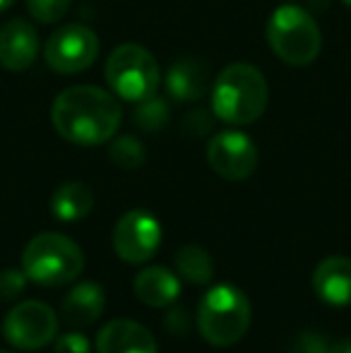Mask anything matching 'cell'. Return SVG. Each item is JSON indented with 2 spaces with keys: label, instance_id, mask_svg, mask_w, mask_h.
I'll return each instance as SVG.
<instances>
[{
  "label": "cell",
  "instance_id": "6da1fadb",
  "mask_svg": "<svg viewBox=\"0 0 351 353\" xmlns=\"http://www.w3.org/2000/svg\"><path fill=\"white\" fill-rule=\"evenodd\" d=\"M121 116L116 97L92 84L68 87L58 94L51 108L56 132L80 147H97L111 140L118 132Z\"/></svg>",
  "mask_w": 351,
  "mask_h": 353
},
{
  "label": "cell",
  "instance_id": "7a4b0ae2",
  "mask_svg": "<svg viewBox=\"0 0 351 353\" xmlns=\"http://www.w3.org/2000/svg\"><path fill=\"white\" fill-rule=\"evenodd\" d=\"M270 89L265 74L248 63H234L219 72L212 89V111L229 125H248L267 108Z\"/></svg>",
  "mask_w": 351,
  "mask_h": 353
},
{
  "label": "cell",
  "instance_id": "3957f363",
  "mask_svg": "<svg viewBox=\"0 0 351 353\" xmlns=\"http://www.w3.org/2000/svg\"><path fill=\"white\" fill-rule=\"evenodd\" d=\"M85 252L72 238L56 231L34 236L22 252V270L39 286H63L80 276Z\"/></svg>",
  "mask_w": 351,
  "mask_h": 353
},
{
  "label": "cell",
  "instance_id": "277c9868",
  "mask_svg": "<svg viewBox=\"0 0 351 353\" xmlns=\"http://www.w3.org/2000/svg\"><path fill=\"white\" fill-rule=\"evenodd\" d=\"M250 303L245 293L229 283L210 288L197 307V330L212 346H231L245 336L250 327Z\"/></svg>",
  "mask_w": 351,
  "mask_h": 353
},
{
  "label": "cell",
  "instance_id": "5b68a950",
  "mask_svg": "<svg viewBox=\"0 0 351 353\" xmlns=\"http://www.w3.org/2000/svg\"><path fill=\"white\" fill-rule=\"evenodd\" d=\"M267 41L286 65H310L320 53V29L299 5H281L267 22Z\"/></svg>",
  "mask_w": 351,
  "mask_h": 353
},
{
  "label": "cell",
  "instance_id": "8992f818",
  "mask_svg": "<svg viewBox=\"0 0 351 353\" xmlns=\"http://www.w3.org/2000/svg\"><path fill=\"white\" fill-rule=\"evenodd\" d=\"M106 79L111 89L126 101H142L159 87V65L147 48L137 43H123L113 48L106 61Z\"/></svg>",
  "mask_w": 351,
  "mask_h": 353
},
{
  "label": "cell",
  "instance_id": "52a82bcc",
  "mask_svg": "<svg viewBox=\"0 0 351 353\" xmlns=\"http://www.w3.org/2000/svg\"><path fill=\"white\" fill-rule=\"evenodd\" d=\"M3 334L19 351H37L51 344L58 334V315L41 301H22L8 312Z\"/></svg>",
  "mask_w": 351,
  "mask_h": 353
},
{
  "label": "cell",
  "instance_id": "ba28073f",
  "mask_svg": "<svg viewBox=\"0 0 351 353\" xmlns=\"http://www.w3.org/2000/svg\"><path fill=\"white\" fill-rule=\"evenodd\" d=\"M99 39L85 24H66L48 37L43 58L48 68L61 74L82 72L97 61Z\"/></svg>",
  "mask_w": 351,
  "mask_h": 353
},
{
  "label": "cell",
  "instance_id": "9c48e42d",
  "mask_svg": "<svg viewBox=\"0 0 351 353\" xmlns=\"http://www.w3.org/2000/svg\"><path fill=\"white\" fill-rule=\"evenodd\" d=\"M161 245L159 219L147 210L126 212L113 228V250L128 265L152 260Z\"/></svg>",
  "mask_w": 351,
  "mask_h": 353
},
{
  "label": "cell",
  "instance_id": "30bf717a",
  "mask_svg": "<svg viewBox=\"0 0 351 353\" xmlns=\"http://www.w3.org/2000/svg\"><path fill=\"white\" fill-rule=\"evenodd\" d=\"M207 163L226 181H245L258 166V147L243 132H219L207 144Z\"/></svg>",
  "mask_w": 351,
  "mask_h": 353
},
{
  "label": "cell",
  "instance_id": "8fae6325",
  "mask_svg": "<svg viewBox=\"0 0 351 353\" xmlns=\"http://www.w3.org/2000/svg\"><path fill=\"white\" fill-rule=\"evenodd\" d=\"M39 56V34L29 22L10 19L0 29V65L5 70H27Z\"/></svg>",
  "mask_w": 351,
  "mask_h": 353
},
{
  "label": "cell",
  "instance_id": "7c38bea8",
  "mask_svg": "<svg viewBox=\"0 0 351 353\" xmlns=\"http://www.w3.org/2000/svg\"><path fill=\"white\" fill-rule=\"evenodd\" d=\"M97 353H159L150 330L132 320H113L97 336Z\"/></svg>",
  "mask_w": 351,
  "mask_h": 353
},
{
  "label": "cell",
  "instance_id": "4fadbf2b",
  "mask_svg": "<svg viewBox=\"0 0 351 353\" xmlns=\"http://www.w3.org/2000/svg\"><path fill=\"white\" fill-rule=\"evenodd\" d=\"M313 288L328 305H351V260L342 255L325 257L313 272Z\"/></svg>",
  "mask_w": 351,
  "mask_h": 353
},
{
  "label": "cell",
  "instance_id": "5bb4252c",
  "mask_svg": "<svg viewBox=\"0 0 351 353\" xmlns=\"http://www.w3.org/2000/svg\"><path fill=\"white\" fill-rule=\"evenodd\" d=\"M132 291L145 305L166 307L181 296V281L166 267H145L132 279Z\"/></svg>",
  "mask_w": 351,
  "mask_h": 353
},
{
  "label": "cell",
  "instance_id": "9a60e30c",
  "mask_svg": "<svg viewBox=\"0 0 351 353\" xmlns=\"http://www.w3.org/2000/svg\"><path fill=\"white\" fill-rule=\"evenodd\" d=\"M103 301H106V296H103V288L99 283L94 281L77 283L66 296V301H63L61 307L63 322L70 327L94 325L103 312Z\"/></svg>",
  "mask_w": 351,
  "mask_h": 353
},
{
  "label": "cell",
  "instance_id": "2e32d148",
  "mask_svg": "<svg viewBox=\"0 0 351 353\" xmlns=\"http://www.w3.org/2000/svg\"><path fill=\"white\" fill-rule=\"evenodd\" d=\"M166 89L176 101H197L207 89V68L195 58H181L169 68Z\"/></svg>",
  "mask_w": 351,
  "mask_h": 353
},
{
  "label": "cell",
  "instance_id": "e0dca14e",
  "mask_svg": "<svg viewBox=\"0 0 351 353\" xmlns=\"http://www.w3.org/2000/svg\"><path fill=\"white\" fill-rule=\"evenodd\" d=\"M92 207H94V192L80 181L63 183V185L53 192V200H51L53 216L66 223L85 219L87 214L92 212Z\"/></svg>",
  "mask_w": 351,
  "mask_h": 353
},
{
  "label": "cell",
  "instance_id": "ac0fdd59",
  "mask_svg": "<svg viewBox=\"0 0 351 353\" xmlns=\"http://www.w3.org/2000/svg\"><path fill=\"white\" fill-rule=\"evenodd\" d=\"M176 270L178 276L188 283H195V286H205L214 276V265H212V257L207 250H202L200 245H183L176 252Z\"/></svg>",
  "mask_w": 351,
  "mask_h": 353
},
{
  "label": "cell",
  "instance_id": "d6986e66",
  "mask_svg": "<svg viewBox=\"0 0 351 353\" xmlns=\"http://www.w3.org/2000/svg\"><path fill=\"white\" fill-rule=\"evenodd\" d=\"M132 118H135V125L145 132H157L169 123V103L159 97H147L142 101H137L135 111H132Z\"/></svg>",
  "mask_w": 351,
  "mask_h": 353
},
{
  "label": "cell",
  "instance_id": "ffe728a7",
  "mask_svg": "<svg viewBox=\"0 0 351 353\" xmlns=\"http://www.w3.org/2000/svg\"><path fill=\"white\" fill-rule=\"evenodd\" d=\"M108 157L116 166L126 168V171H132V168H140L145 163V147L137 137L132 135H123L116 137L108 147Z\"/></svg>",
  "mask_w": 351,
  "mask_h": 353
},
{
  "label": "cell",
  "instance_id": "44dd1931",
  "mask_svg": "<svg viewBox=\"0 0 351 353\" xmlns=\"http://www.w3.org/2000/svg\"><path fill=\"white\" fill-rule=\"evenodd\" d=\"M72 0H27V10L37 22L53 24L68 12Z\"/></svg>",
  "mask_w": 351,
  "mask_h": 353
},
{
  "label": "cell",
  "instance_id": "7402d4cb",
  "mask_svg": "<svg viewBox=\"0 0 351 353\" xmlns=\"http://www.w3.org/2000/svg\"><path fill=\"white\" fill-rule=\"evenodd\" d=\"M24 286H27V274H24V270L0 272V301L3 303L17 301V298L22 296Z\"/></svg>",
  "mask_w": 351,
  "mask_h": 353
},
{
  "label": "cell",
  "instance_id": "603a6c76",
  "mask_svg": "<svg viewBox=\"0 0 351 353\" xmlns=\"http://www.w3.org/2000/svg\"><path fill=\"white\" fill-rule=\"evenodd\" d=\"M181 130H183V135H185V137L207 135V132L212 130V116L207 111H202V108H197V111L188 113V116L183 118Z\"/></svg>",
  "mask_w": 351,
  "mask_h": 353
},
{
  "label": "cell",
  "instance_id": "cb8c5ba5",
  "mask_svg": "<svg viewBox=\"0 0 351 353\" xmlns=\"http://www.w3.org/2000/svg\"><path fill=\"white\" fill-rule=\"evenodd\" d=\"M332 341L328 336L318 334V332H303V334L296 339L294 353H330Z\"/></svg>",
  "mask_w": 351,
  "mask_h": 353
},
{
  "label": "cell",
  "instance_id": "d4e9b609",
  "mask_svg": "<svg viewBox=\"0 0 351 353\" xmlns=\"http://www.w3.org/2000/svg\"><path fill=\"white\" fill-rule=\"evenodd\" d=\"M89 341L80 332H70L56 339V353H89Z\"/></svg>",
  "mask_w": 351,
  "mask_h": 353
},
{
  "label": "cell",
  "instance_id": "484cf974",
  "mask_svg": "<svg viewBox=\"0 0 351 353\" xmlns=\"http://www.w3.org/2000/svg\"><path fill=\"white\" fill-rule=\"evenodd\" d=\"M330 353H351V339L332 341V346H330Z\"/></svg>",
  "mask_w": 351,
  "mask_h": 353
},
{
  "label": "cell",
  "instance_id": "4316f807",
  "mask_svg": "<svg viewBox=\"0 0 351 353\" xmlns=\"http://www.w3.org/2000/svg\"><path fill=\"white\" fill-rule=\"evenodd\" d=\"M12 3H14V0H0V10H8Z\"/></svg>",
  "mask_w": 351,
  "mask_h": 353
},
{
  "label": "cell",
  "instance_id": "83f0119b",
  "mask_svg": "<svg viewBox=\"0 0 351 353\" xmlns=\"http://www.w3.org/2000/svg\"><path fill=\"white\" fill-rule=\"evenodd\" d=\"M344 5H349V8H351V0H344Z\"/></svg>",
  "mask_w": 351,
  "mask_h": 353
},
{
  "label": "cell",
  "instance_id": "f1b7e54d",
  "mask_svg": "<svg viewBox=\"0 0 351 353\" xmlns=\"http://www.w3.org/2000/svg\"><path fill=\"white\" fill-rule=\"evenodd\" d=\"M0 353H10V351H0Z\"/></svg>",
  "mask_w": 351,
  "mask_h": 353
}]
</instances>
